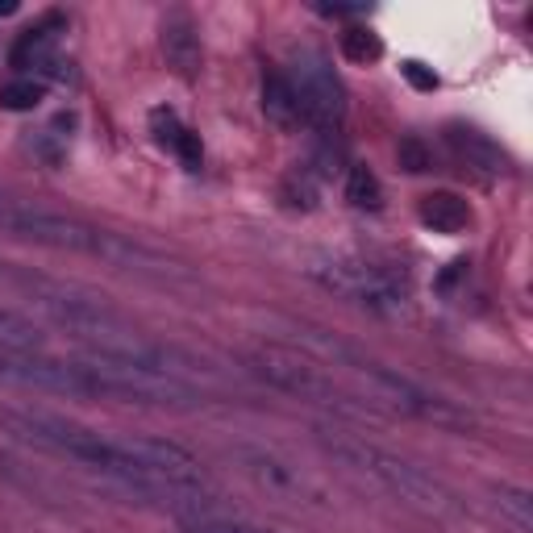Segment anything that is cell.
Instances as JSON below:
<instances>
[{"label":"cell","mask_w":533,"mask_h":533,"mask_svg":"<svg viewBox=\"0 0 533 533\" xmlns=\"http://www.w3.org/2000/svg\"><path fill=\"white\" fill-rule=\"evenodd\" d=\"M192 533H259L250 525H230V521H196Z\"/></svg>","instance_id":"44dd1931"},{"label":"cell","mask_w":533,"mask_h":533,"mask_svg":"<svg viewBox=\"0 0 533 533\" xmlns=\"http://www.w3.org/2000/svg\"><path fill=\"white\" fill-rule=\"evenodd\" d=\"M396 155H400V167H404V171H413V175L429 171V150L421 146V138H404Z\"/></svg>","instance_id":"ac0fdd59"},{"label":"cell","mask_w":533,"mask_h":533,"mask_svg":"<svg viewBox=\"0 0 533 533\" xmlns=\"http://www.w3.org/2000/svg\"><path fill=\"white\" fill-rule=\"evenodd\" d=\"M500 509L517 521V529H529L533 509H529V496H525V492H517V488H500Z\"/></svg>","instance_id":"e0dca14e"},{"label":"cell","mask_w":533,"mask_h":533,"mask_svg":"<svg viewBox=\"0 0 533 533\" xmlns=\"http://www.w3.org/2000/svg\"><path fill=\"white\" fill-rule=\"evenodd\" d=\"M446 142H450L454 155H459L475 175H484V180H504V175H513L509 155H504V150H500L488 134L471 130V125H450V130H446Z\"/></svg>","instance_id":"ba28073f"},{"label":"cell","mask_w":533,"mask_h":533,"mask_svg":"<svg viewBox=\"0 0 533 533\" xmlns=\"http://www.w3.org/2000/svg\"><path fill=\"white\" fill-rule=\"evenodd\" d=\"M163 55H167V63L180 75H196V67H200V38H196V25L184 13H171L163 21Z\"/></svg>","instance_id":"9c48e42d"},{"label":"cell","mask_w":533,"mask_h":533,"mask_svg":"<svg viewBox=\"0 0 533 533\" xmlns=\"http://www.w3.org/2000/svg\"><path fill=\"white\" fill-rule=\"evenodd\" d=\"M0 421H5L17 438L46 446L55 454H67V459L96 467L100 475H113L117 484L134 488V454H130V446H125V438H105V434H96V429H84V425H75L59 413H46V409L5 413Z\"/></svg>","instance_id":"7a4b0ae2"},{"label":"cell","mask_w":533,"mask_h":533,"mask_svg":"<svg viewBox=\"0 0 533 533\" xmlns=\"http://www.w3.org/2000/svg\"><path fill=\"white\" fill-rule=\"evenodd\" d=\"M38 346H42V329L25 313L0 304V350H38Z\"/></svg>","instance_id":"7c38bea8"},{"label":"cell","mask_w":533,"mask_h":533,"mask_svg":"<svg viewBox=\"0 0 533 533\" xmlns=\"http://www.w3.org/2000/svg\"><path fill=\"white\" fill-rule=\"evenodd\" d=\"M263 113L271 125H279V130H296L300 125V109H296V96L288 88L284 75H267V84H263Z\"/></svg>","instance_id":"8fae6325"},{"label":"cell","mask_w":533,"mask_h":533,"mask_svg":"<svg viewBox=\"0 0 533 533\" xmlns=\"http://www.w3.org/2000/svg\"><path fill=\"white\" fill-rule=\"evenodd\" d=\"M317 438H321V446L334 454L338 463H346V467H354V471L371 475L375 484H384V488L396 492L400 500L417 504V509H425V513H454L450 492L438 484L434 475H425L421 467L396 459V454H388L384 446L363 442L359 434H346V429H317Z\"/></svg>","instance_id":"3957f363"},{"label":"cell","mask_w":533,"mask_h":533,"mask_svg":"<svg viewBox=\"0 0 533 533\" xmlns=\"http://www.w3.org/2000/svg\"><path fill=\"white\" fill-rule=\"evenodd\" d=\"M59 17H50L38 30L21 34V42L13 46V67H50V42H55Z\"/></svg>","instance_id":"4fadbf2b"},{"label":"cell","mask_w":533,"mask_h":533,"mask_svg":"<svg viewBox=\"0 0 533 533\" xmlns=\"http://www.w3.org/2000/svg\"><path fill=\"white\" fill-rule=\"evenodd\" d=\"M400 71H404V80H409L417 92H434V88H438V75L429 71L425 63H417V59H413V63H404Z\"/></svg>","instance_id":"d6986e66"},{"label":"cell","mask_w":533,"mask_h":533,"mask_svg":"<svg viewBox=\"0 0 533 533\" xmlns=\"http://www.w3.org/2000/svg\"><path fill=\"white\" fill-rule=\"evenodd\" d=\"M346 200L354 209H379L384 205V192H379V180L371 167H354L346 180Z\"/></svg>","instance_id":"5bb4252c"},{"label":"cell","mask_w":533,"mask_h":533,"mask_svg":"<svg viewBox=\"0 0 533 533\" xmlns=\"http://www.w3.org/2000/svg\"><path fill=\"white\" fill-rule=\"evenodd\" d=\"M9 13H17V0H0V17H9Z\"/></svg>","instance_id":"7402d4cb"},{"label":"cell","mask_w":533,"mask_h":533,"mask_svg":"<svg viewBox=\"0 0 533 533\" xmlns=\"http://www.w3.org/2000/svg\"><path fill=\"white\" fill-rule=\"evenodd\" d=\"M279 75H284L296 96L300 121L313 125L317 134H338V125L346 117V92L338 84L334 67H329V59L317 55V50H300V55H292L288 71H279Z\"/></svg>","instance_id":"8992f818"},{"label":"cell","mask_w":533,"mask_h":533,"mask_svg":"<svg viewBox=\"0 0 533 533\" xmlns=\"http://www.w3.org/2000/svg\"><path fill=\"white\" fill-rule=\"evenodd\" d=\"M309 271L321 288H329L334 296L359 304V309H371L379 317H392L404 309V279L388 267H379L371 259H359V255H313L309 259Z\"/></svg>","instance_id":"277c9868"},{"label":"cell","mask_w":533,"mask_h":533,"mask_svg":"<svg viewBox=\"0 0 533 533\" xmlns=\"http://www.w3.org/2000/svg\"><path fill=\"white\" fill-rule=\"evenodd\" d=\"M175 155L184 159V167H192V171H196V167H200V138H196L192 130H184V134H180V142H175Z\"/></svg>","instance_id":"ffe728a7"},{"label":"cell","mask_w":533,"mask_h":533,"mask_svg":"<svg viewBox=\"0 0 533 533\" xmlns=\"http://www.w3.org/2000/svg\"><path fill=\"white\" fill-rule=\"evenodd\" d=\"M0 234L21 238V242H38L50 250H71V255H92V259H105L121 271H146V275H159V279L184 275L171 259L155 255V250L142 246V242L96 230V225H88L80 217L34 205V200H21L13 192H0Z\"/></svg>","instance_id":"6da1fadb"},{"label":"cell","mask_w":533,"mask_h":533,"mask_svg":"<svg viewBox=\"0 0 533 533\" xmlns=\"http://www.w3.org/2000/svg\"><path fill=\"white\" fill-rule=\"evenodd\" d=\"M246 367L250 375H259L263 384L288 392V396H300L309 404H321V409H338V413H359V404H354L338 384L334 375H325L321 367H313L309 359H300L296 350H284V346H255L246 350Z\"/></svg>","instance_id":"5b68a950"},{"label":"cell","mask_w":533,"mask_h":533,"mask_svg":"<svg viewBox=\"0 0 533 533\" xmlns=\"http://www.w3.org/2000/svg\"><path fill=\"white\" fill-rule=\"evenodd\" d=\"M38 100H42V84H34V80H17L9 88H0V105L13 109V113L38 109Z\"/></svg>","instance_id":"2e32d148"},{"label":"cell","mask_w":533,"mask_h":533,"mask_svg":"<svg viewBox=\"0 0 533 533\" xmlns=\"http://www.w3.org/2000/svg\"><path fill=\"white\" fill-rule=\"evenodd\" d=\"M421 221L434 234H463L471 225V205L454 192H429L421 196Z\"/></svg>","instance_id":"30bf717a"},{"label":"cell","mask_w":533,"mask_h":533,"mask_svg":"<svg viewBox=\"0 0 533 533\" xmlns=\"http://www.w3.org/2000/svg\"><path fill=\"white\" fill-rule=\"evenodd\" d=\"M342 55L350 59V63H375L379 55H384V42H379L371 30H350V34H342Z\"/></svg>","instance_id":"9a60e30c"},{"label":"cell","mask_w":533,"mask_h":533,"mask_svg":"<svg viewBox=\"0 0 533 533\" xmlns=\"http://www.w3.org/2000/svg\"><path fill=\"white\" fill-rule=\"evenodd\" d=\"M0 379L13 388L59 392V396H100L88 363L46 359L38 350H0Z\"/></svg>","instance_id":"52a82bcc"}]
</instances>
